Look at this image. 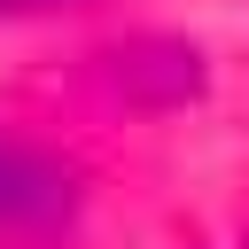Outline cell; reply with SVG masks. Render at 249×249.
<instances>
[{
    "mask_svg": "<svg viewBox=\"0 0 249 249\" xmlns=\"http://www.w3.org/2000/svg\"><path fill=\"white\" fill-rule=\"evenodd\" d=\"M62 210H70V171H54L47 156H31V148H8V140H0V233L54 226Z\"/></svg>",
    "mask_w": 249,
    "mask_h": 249,
    "instance_id": "6da1fadb",
    "label": "cell"
},
{
    "mask_svg": "<svg viewBox=\"0 0 249 249\" xmlns=\"http://www.w3.org/2000/svg\"><path fill=\"white\" fill-rule=\"evenodd\" d=\"M8 16H23V8H62V0H0Z\"/></svg>",
    "mask_w": 249,
    "mask_h": 249,
    "instance_id": "7a4b0ae2",
    "label": "cell"
}]
</instances>
